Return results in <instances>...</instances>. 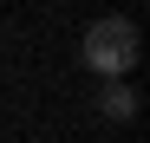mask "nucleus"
<instances>
[{
    "instance_id": "nucleus-1",
    "label": "nucleus",
    "mask_w": 150,
    "mask_h": 143,
    "mask_svg": "<svg viewBox=\"0 0 150 143\" xmlns=\"http://www.w3.org/2000/svg\"><path fill=\"white\" fill-rule=\"evenodd\" d=\"M79 59H85V65H91L105 85H117L124 72L137 65V26H131L124 13L91 20V26H85V39H79Z\"/></svg>"
},
{
    "instance_id": "nucleus-2",
    "label": "nucleus",
    "mask_w": 150,
    "mask_h": 143,
    "mask_svg": "<svg viewBox=\"0 0 150 143\" xmlns=\"http://www.w3.org/2000/svg\"><path fill=\"white\" fill-rule=\"evenodd\" d=\"M98 111H105L111 124H131V117H137V91L117 78V85H105V91H98Z\"/></svg>"
}]
</instances>
